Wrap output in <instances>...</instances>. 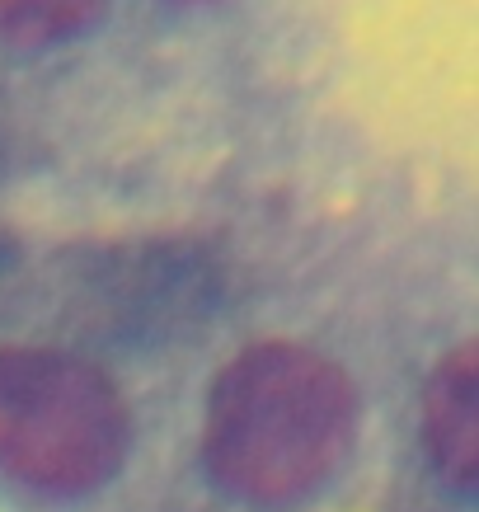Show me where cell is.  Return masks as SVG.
Masks as SVG:
<instances>
[{
    "label": "cell",
    "instance_id": "cell-1",
    "mask_svg": "<svg viewBox=\"0 0 479 512\" xmlns=\"http://www.w3.org/2000/svg\"><path fill=\"white\" fill-rule=\"evenodd\" d=\"M357 386L306 343H254L207 390L202 456L249 503H296L348 461Z\"/></svg>",
    "mask_w": 479,
    "mask_h": 512
},
{
    "label": "cell",
    "instance_id": "cell-2",
    "mask_svg": "<svg viewBox=\"0 0 479 512\" xmlns=\"http://www.w3.org/2000/svg\"><path fill=\"white\" fill-rule=\"evenodd\" d=\"M132 414L94 362L62 348H0V470L38 494H90L127 461Z\"/></svg>",
    "mask_w": 479,
    "mask_h": 512
},
{
    "label": "cell",
    "instance_id": "cell-3",
    "mask_svg": "<svg viewBox=\"0 0 479 512\" xmlns=\"http://www.w3.org/2000/svg\"><path fill=\"white\" fill-rule=\"evenodd\" d=\"M475 348L456 343L428 376L423 390V447L447 484L470 489L479 470V404H475Z\"/></svg>",
    "mask_w": 479,
    "mask_h": 512
},
{
    "label": "cell",
    "instance_id": "cell-4",
    "mask_svg": "<svg viewBox=\"0 0 479 512\" xmlns=\"http://www.w3.org/2000/svg\"><path fill=\"white\" fill-rule=\"evenodd\" d=\"M104 0H0V38L43 47L94 24Z\"/></svg>",
    "mask_w": 479,
    "mask_h": 512
},
{
    "label": "cell",
    "instance_id": "cell-5",
    "mask_svg": "<svg viewBox=\"0 0 479 512\" xmlns=\"http://www.w3.org/2000/svg\"><path fill=\"white\" fill-rule=\"evenodd\" d=\"M188 5H193V0H188Z\"/></svg>",
    "mask_w": 479,
    "mask_h": 512
}]
</instances>
